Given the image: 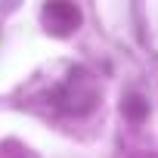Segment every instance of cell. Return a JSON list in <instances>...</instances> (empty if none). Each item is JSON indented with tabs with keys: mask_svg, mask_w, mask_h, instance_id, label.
<instances>
[{
	"mask_svg": "<svg viewBox=\"0 0 158 158\" xmlns=\"http://www.w3.org/2000/svg\"><path fill=\"white\" fill-rule=\"evenodd\" d=\"M44 22L53 34L65 37L81 25V10L74 3H50V6H44Z\"/></svg>",
	"mask_w": 158,
	"mask_h": 158,
	"instance_id": "obj_1",
	"label": "cell"
}]
</instances>
